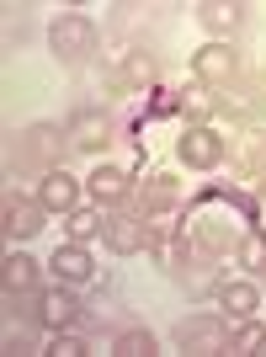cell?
I'll return each instance as SVG.
<instances>
[{
    "mask_svg": "<svg viewBox=\"0 0 266 357\" xmlns=\"http://www.w3.org/2000/svg\"><path fill=\"white\" fill-rule=\"evenodd\" d=\"M181 112L192 123H213V112H219V91H208V86H181Z\"/></svg>",
    "mask_w": 266,
    "mask_h": 357,
    "instance_id": "18",
    "label": "cell"
},
{
    "mask_svg": "<svg viewBox=\"0 0 266 357\" xmlns=\"http://www.w3.org/2000/svg\"><path fill=\"white\" fill-rule=\"evenodd\" d=\"M43 219H48V208L38 197H11L6 192V240H32L43 229Z\"/></svg>",
    "mask_w": 266,
    "mask_h": 357,
    "instance_id": "13",
    "label": "cell"
},
{
    "mask_svg": "<svg viewBox=\"0 0 266 357\" xmlns=\"http://www.w3.org/2000/svg\"><path fill=\"white\" fill-rule=\"evenodd\" d=\"M32 347H38V342H32V331H11V326H6V352H32Z\"/></svg>",
    "mask_w": 266,
    "mask_h": 357,
    "instance_id": "25",
    "label": "cell"
},
{
    "mask_svg": "<svg viewBox=\"0 0 266 357\" xmlns=\"http://www.w3.org/2000/svg\"><path fill=\"white\" fill-rule=\"evenodd\" d=\"M96 48H102V32H96V22L86 11H64L48 22V54L59 64H86V59H96Z\"/></svg>",
    "mask_w": 266,
    "mask_h": 357,
    "instance_id": "2",
    "label": "cell"
},
{
    "mask_svg": "<svg viewBox=\"0 0 266 357\" xmlns=\"http://www.w3.org/2000/svg\"><path fill=\"white\" fill-rule=\"evenodd\" d=\"M64 134H70V149H80V155H102L118 128H112V112H102V107H75L70 123H64Z\"/></svg>",
    "mask_w": 266,
    "mask_h": 357,
    "instance_id": "5",
    "label": "cell"
},
{
    "mask_svg": "<svg viewBox=\"0 0 266 357\" xmlns=\"http://www.w3.org/2000/svg\"><path fill=\"white\" fill-rule=\"evenodd\" d=\"M256 208H266V176H256Z\"/></svg>",
    "mask_w": 266,
    "mask_h": 357,
    "instance_id": "26",
    "label": "cell"
},
{
    "mask_svg": "<svg viewBox=\"0 0 266 357\" xmlns=\"http://www.w3.org/2000/svg\"><path fill=\"white\" fill-rule=\"evenodd\" d=\"M235 256H240V267L251 272V278H266V229H245L240 245H235Z\"/></svg>",
    "mask_w": 266,
    "mask_h": 357,
    "instance_id": "20",
    "label": "cell"
},
{
    "mask_svg": "<svg viewBox=\"0 0 266 357\" xmlns=\"http://www.w3.org/2000/svg\"><path fill=\"white\" fill-rule=\"evenodd\" d=\"M48 352L54 357H86V336H80V331H54V347H48Z\"/></svg>",
    "mask_w": 266,
    "mask_h": 357,
    "instance_id": "24",
    "label": "cell"
},
{
    "mask_svg": "<svg viewBox=\"0 0 266 357\" xmlns=\"http://www.w3.org/2000/svg\"><path fill=\"white\" fill-rule=\"evenodd\" d=\"M6 288H43V261H32L27 251L6 256Z\"/></svg>",
    "mask_w": 266,
    "mask_h": 357,
    "instance_id": "17",
    "label": "cell"
},
{
    "mask_svg": "<svg viewBox=\"0 0 266 357\" xmlns=\"http://www.w3.org/2000/svg\"><path fill=\"white\" fill-rule=\"evenodd\" d=\"M176 352H187V357L229 352V320L224 314H187V320H176Z\"/></svg>",
    "mask_w": 266,
    "mask_h": 357,
    "instance_id": "3",
    "label": "cell"
},
{
    "mask_svg": "<svg viewBox=\"0 0 266 357\" xmlns=\"http://www.w3.org/2000/svg\"><path fill=\"white\" fill-rule=\"evenodd\" d=\"M240 165H245L251 176H266V134H245V144H240Z\"/></svg>",
    "mask_w": 266,
    "mask_h": 357,
    "instance_id": "23",
    "label": "cell"
},
{
    "mask_svg": "<svg viewBox=\"0 0 266 357\" xmlns=\"http://www.w3.org/2000/svg\"><path fill=\"white\" fill-rule=\"evenodd\" d=\"M48 267H54V283H70V288H80V283H91V278H96L91 251H86V245H75V240L54 251V261H48Z\"/></svg>",
    "mask_w": 266,
    "mask_h": 357,
    "instance_id": "14",
    "label": "cell"
},
{
    "mask_svg": "<svg viewBox=\"0 0 266 357\" xmlns=\"http://www.w3.org/2000/svg\"><path fill=\"white\" fill-rule=\"evenodd\" d=\"M118 357H155L160 352V336L155 331H144V326H128V331H118Z\"/></svg>",
    "mask_w": 266,
    "mask_h": 357,
    "instance_id": "21",
    "label": "cell"
},
{
    "mask_svg": "<svg viewBox=\"0 0 266 357\" xmlns=\"http://www.w3.org/2000/svg\"><path fill=\"white\" fill-rule=\"evenodd\" d=\"M240 75V54L235 43H203L192 54V80L208 91H229V80Z\"/></svg>",
    "mask_w": 266,
    "mask_h": 357,
    "instance_id": "6",
    "label": "cell"
},
{
    "mask_svg": "<svg viewBox=\"0 0 266 357\" xmlns=\"http://www.w3.org/2000/svg\"><path fill=\"white\" fill-rule=\"evenodd\" d=\"M86 197L96 203V208H123L133 197V181H128V171L123 165H96L86 176Z\"/></svg>",
    "mask_w": 266,
    "mask_h": 357,
    "instance_id": "9",
    "label": "cell"
},
{
    "mask_svg": "<svg viewBox=\"0 0 266 357\" xmlns=\"http://www.w3.org/2000/svg\"><path fill=\"white\" fill-rule=\"evenodd\" d=\"M43 288H6V314L22 326H43Z\"/></svg>",
    "mask_w": 266,
    "mask_h": 357,
    "instance_id": "16",
    "label": "cell"
},
{
    "mask_svg": "<svg viewBox=\"0 0 266 357\" xmlns=\"http://www.w3.org/2000/svg\"><path fill=\"white\" fill-rule=\"evenodd\" d=\"M213 298H219L224 320L235 326V320H251L256 310H261V288H256V278H235V283H219L213 288Z\"/></svg>",
    "mask_w": 266,
    "mask_h": 357,
    "instance_id": "12",
    "label": "cell"
},
{
    "mask_svg": "<svg viewBox=\"0 0 266 357\" xmlns=\"http://www.w3.org/2000/svg\"><path fill=\"white\" fill-rule=\"evenodd\" d=\"M64 149H70V134H64L59 123H27V128L16 134L11 165L22 176H48V171H59Z\"/></svg>",
    "mask_w": 266,
    "mask_h": 357,
    "instance_id": "1",
    "label": "cell"
},
{
    "mask_svg": "<svg viewBox=\"0 0 266 357\" xmlns=\"http://www.w3.org/2000/svg\"><path fill=\"white\" fill-rule=\"evenodd\" d=\"M261 342H266V326L256 320V314H251V320H235V331H229V352H240V357L261 352Z\"/></svg>",
    "mask_w": 266,
    "mask_h": 357,
    "instance_id": "22",
    "label": "cell"
},
{
    "mask_svg": "<svg viewBox=\"0 0 266 357\" xmlns=\"http://www.w3.org/2000/svg\"><path fill=\"white\" fill-rule=\"evenodd\" d=\"M261 352H266V342H261Z\"/></svg>",
    "mask_w": 266,
    "mask_h": 357,
    "instance_id": "27",
    "label": "cell"
},
{
    "mask_svg": "<svg viewBox=\"0 0 266 357\" xmlns=\"http://www.w3.org/2000/svg\"><path fill=\"white\" fill-rule=\"evenodd\" d=\"M80 294H75L70 283H54L48 288V298H43V326L48 331H70V326H80Z\"/></svg>",
    "mask_w": 266,
    "mask_h": 357,
    "instance_id": "15",
    "label": "cell"
},
{
    "mask_svg": "<svg viewBox=\"0 0 266 357\" xmlns=\"http://www.w3.org/2000/svg\"><path fill=\"white\" fill-rule=\"evenodd\" d=\"M102 224H107V213L91 203V208H70L64 213V229H70V240L75 245H86V240H96L102 235Z\"/></svg>",
    "mask_w": 266,
    "mask_h": 357,
    "instance_id": "19",
    "label": "cell"
},
{
    "mask_svg": "<svg viewBox=\"0 0 266 357\" xmlns=\"http://www.w3.org/2000/svg\"><path fill=\"white\" fill-rule=\"evenodd\" d=\"M80 192H86V181H75L70 171H48V176H38V203H43L48 213H70L80 208Z\"/></svg>",
    "mask_w": 266,
    "mask_h": 357,
    "instance_id": "11",
    "label": "cell"
},
{
    "mask_svg": "<svg viewBox=\"0 0 266 357\" xmlns=\"http://www.w3.org/2000/svg\"><path fill=\"white\" fill-rule=\"evenodd\" d=\"M192 11H197V22H203L208 43H229L240 32V22H245V6H240V0H197Z\"/></svg>",
    "mask_w": 266,
    "mask_h": 357,
    "instance_id": "8",
    "label": "cell"
},
{
    "mask_svg": "<svg viewBox=\"0 0 266 357\" xmlns=\"http://www.w3.org/2000/svg\"><path fill=\"white\" fill-rule=\"evenodd\" d=\"M176 155H181V165H192V171H213V165L224 160V134L213 123H192V128H181Z\"/></svg>",
    "mask_w": 266,
    "mask_h": 357,
    "instance_id": "7",
    "label": "cell"
},
{
    "mask_svg": "<svg viewBox=\"0 0 266 357\" xmlns=\"http://www.w3.org/2000/svg\"><path fill=\"white\" fill-rule=\"evenodd\" d=\"M102 240H107V251H112V256H139V251H149L155 229H149L144 213L112 208V213H107V224H102Z\"/></svg>",
    "mask_w": 266,
    "mask_h": 357,
    "instance_id": "4",
    "label": "cell"
},
{
    "mask_svg": "<svg viewBox=\"0 0 266 357\" xmlns=\"http://www.w3.org/2000/svg\"><path fill=\"white\" fill-rule=\"evenodd\" d=\"M240 235H245V229H240V219H235V213H219V208H208L203 219H197V245H203L208 256H219V251H235V245H240Z\"/></svg>",
    "mask_w": 266,
    "mask_h": 357,
    "instance_id": "10",
    "label": "cell"
}]
</instances>
